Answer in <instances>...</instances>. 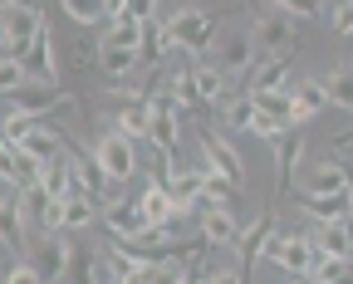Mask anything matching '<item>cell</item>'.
<instances>
[{
    "label": "cell",
    "instance_id": "1",
    "mask_svg": "<svg viewBox=\"0 0 353 284\" xmlns=\"http://www.w3.org/2000/svg\"><path fill=\"white\" fill-rule=\"evenodd\" d=\"M162 30H167V39H172V50H176V54H187V59H206V54H211V44H216L221 20H216V15H206V10H196V6H187V10L167 15V20H162Z\"/></svg>",
    "mask_w": 353,
    "mask_h": 284
},
{
    "label": "cell",
    "instance_id": "2",
    "mask_svg": "<svg viewBox=\"0 0 353 284\" xmlns=\"http://www.w3.org/2000/svg\"><path fill=\"white\" fill-rule=\"evenodd\" d=\"M245 34L255 39L260 54H290L294 44H299V20L285 15V10H275V6H265V10L250 15V30Z\"/></svg>",
    "mask_w": 353,
    "mask_h": 284
},
{
    "label": "cell",
    "instance_id": "3",
    "mask_svg": "<svg viewBox=\"0 0 353 284\" xmlns=\"http://www.w3.org/2000/svg\"><path fill=\"white\" fill-rule=\"evenodd\" d=\"M69 255H74V245L64 241V230H30V241H25V260L39 270V279H44V284L69 274Z\"/></svg>",
    "mask_w": 353,
    "mask_h": 284
},
{
    "label": "cell",
    "instance_id": "4",
    "mask_svg": "<svg viewBox=\"0 0 353 284\" xmlns=\"http://www.w3.org/2000/svg\"><path fill=\"white\" fill-rule=\"evenodd\" d=\"M265 260L280 265L290 279H299V274L314 270L319 250H314V241H309V230H275V235H270V245H265Z\"/></svg>",
    "mask_w": 353,
    "mask_h": 284
},
{
    "label": "cell",
    "instance_id": "5",
    "mask_svg": "<svg viewBox=\"0 0 353 284\" xmlns=\"http://www.w3.org/2000/svg\"><path fill=\"white\" fill-rule=\"evenodd\" d=\"M10 108L15 113H30V118H54L59 108H88L83 99H74V93H64L59 83H39V79H30L25 88H15L10 93Z\"/></svg>",
    "mask_w": 353,
    "mask_h": 284
},
{
    "label": "cell",
    "instance_id": "6",
    "mask_svg": "<svg viewBox=\"0 0 353 284\" xmlns=\"http://www.w3.org/2000/svg\"><path fill=\"white\" fill-rule=\"evenodd\" d=\"M94 157H99V167L108 172V181H118V186L138 176V142L123 137L118 128H108V132L94 137Z\"/></svg>",
    "mask_w": 353,
    "mask_h": 284
},
{
    "label": "cell",
    "instance_id": "7",
    "mask_svg": "<svg viewBox=\"0 0 353 284\" xmlns=\"http://www.w3.org/2000/svg\"><path fill=\"white\" fill-rule=\"evenodd\" d=\"M206 59H211L221 74H231V79H250L260 50H255V39H250L245 30H231V34H216V44H211Z\"/></svg>",
    "mask_w": 353,
    "mask_h": 284
},
{
    "label": "cell",
    "instance_id": "8",
    "mask_svg": "<svg viewBox=\"0 0 353 284\" xmlns=\"http://www.w3.org/2000/svg\"><path fill=\"white\" fill-rule=\"evenodd\" d=\"M44 25H50V20H44V10L34 6V0H25V6H6V10H0V30H6V54H25V44L44 30Z\"/></svg>",
    "mask_w": 353,
    "mask_h": 284
},
{
    "label": "cell",
    "instance_id": "9",
    "mask_svg": "<svg viewBox=\"0 0 353 284\" xmlns=\"http://www.w3.org/2000/svg\"><path fill=\"white\" fill-rule=\"evenodd\" d=\"M99 221H103V230L113 235L118 245L138 241V235L148 230V221H143V211H138V201H132V196H108V201L99 206Z\"/></svg>",
    "mask_w": 353,
    "mask_h": 284
},
{
    "label": "cell",
    "instance_id": "10",
    "mask_svg": "<svg viewBox=\"0 0 353 284\" xmlns=\"http://www.w3.org/2000/svg\"><path fill=\"white\" fill-rule=\"evenodd\" d=\"M162 181H167V192H172L176 221L192 216V211H201V181H206V167H201V162H196V167H172Z\"/></svg>",
    "mask_w": 353,
    "mask_h": 284
},
{
    "label": "cell",
    "instance_id": "11",
    "mask_svg": "<svg viewBox=\"0 0 353 284\" xmlns=\"http://www.w3.org/2000/svg\"><path fill=\"white\" fill-rule=\"evenodd\" d=\"M201 167H211V172H221L226 181H245V167H241V152L231 148L221 132H211V128H201Z\"/></svg>",
    "mask_w": 353,
    "mask_h": 284
},
{
    "label": "cell",
    "instance_id": "12",
    "mask_svg": "<svg viewBox=\"0 0 353 284\" xmlns=\"http://www.w3.org/2000/svg\"><path fill=\"white\" fill-rule=\"evenodd\" d=\"M280 225H275V211L265 206L250 225H241V235H236V255H241V270H250L255 260H265V245H270V235H275Z\"/></svg>",
    "mask_w": 353,
    "mask_h": 284
},
{
    "label": "cell",
    "instance_id": "13",
    "mask_svg": "<svg viewBox=\"0 0 353 284\" xmlns=\"http://www.w3.org/2000/svg\"><path fill=\"white\" fill-rule=\"evenodd\" d=\"M20 64H25V74L39 79V83H54V79H59V54H54V34H50V25H44V30L25 44Z\"/></svg>",
    "mask_w": 353,
    "mask_h": 284
},
{
    "label": "cell",
    "instance_id": "14",
    "mask_svg": "<svg viewBox=\"0 0 353 284\" xmlns=\"http://www.w3.org/2000/svg\"><path fill=\"white\" fill-rule=\"evenodd\" d=\"M132 201H138V211H143V221H148V225H176V206H172V192H167L162 172H157V176H152V181H148Z\"/></svg>",
    "mask_w": 353,
    "mask_h": 284
},
{
    "label": "cell",
    "instance_id": "15",
    "mask_svg": "<svg viewBox=\"0 0 353 284\" xmlns=\"http://www.w3.org/2000/svg\"><path fill=\"white\" fill-rule=\"evenodd\" d=\"M148 142L167 157V172L176 167V142H182V123H176V113L172 108H148Z\"/></svg>",
    "mask_w": 353,
    "mask_h": 284
},
{
    "label": "cell",
    "instance_id": "16",
    "mask_svg": "<svg viewBox=\"0 0 353 284\" xmlns=\"http://www.w3.org/2000/svg\"><path fill=\"white\" fill-rule=\"evenodd\" d=\"M348 181H353V167L329 152L314 172H309V186H304V192H309V196H339V192H348Z\"/></svg>",
    "mask_w": 353,
    "mask_h": 284
},
{
    "label": "cell",
    "instance_id": "17",
    "mask_svg": "<svg viewBox=\"0 0 353 284\" xmlns=\"http://www.w3.org/2000/svg\"><path fill=\"white\" fill-rule=\"evenodd\" d=\"M172 59V39H167V30H162V15H152V20H143V30H138V64L143 69H162Z\"/></svg>",
    "mask_w": 353,
    "mask_h": 284
},
{
    "label": "cell",
    "instance_id": "18",
    "mask_svg": "<svg viewBox=\"0 0 353 284\" xmlns=\"http://www.w3.org/2000/svg\"><path fill=\"white\" fill-rule=\"evenodd\" d=\"M304 230H309V241H314L319 255H339V260L353 255V230L343 221H309Z\"/></svg>",
    "mask_w": 353,
    "mask_h": 284
},
{
    "label": "cell",
    "instance_id": "19",
    "mask_svg": "<svg viewBox=\"0 0 353 284\" xmlns=\"http://www.w3.org/2000/svg\"><path fill=\"white\" fill-rule=\"evenodd\" d=\"M290 99H294V128L304 123H314L324 108H329V93H324V79H294L290 88Z\"/></svg>",
    "mask_w": 353,
    "mask_h": 284
},
{
    "label": "cell",
    "instance_id": "20",
    "mask_svg": "<svg viewBox=\"0 0 353 284\" xmlns=\"http://www.w3.org/2000/svg\"><path fill=\"white\" fill-rule=\"evenodd\" d=\"M30 225H25V211H20V192H10V196H0V245H6L10 255H25V235Z\"/></svg>",
    "mask_w": 353,
    "mask_h": 284
},
{
    "label": "cell",
    "instance_id": "21",
    "mask_svg": "<svg viewBox=\"0 0 353 284\" xmlns=\"http://www.w3.org/2000/svg\"><path fill=\"white\" fill-rule=\"evenodd\" d=\"M299 157H304V132L290 128V132L275 142V192H280V196H290V181H294Z\"/></svg>",
    "mask_w": 353,
    "mask_h": 284
},
{
    "label": "cell",
    "instance_id": "22",
    "mask_svg": "<svg viewBox=\"0 0 353 284\" xmlns=\"http://www.w3.org/2000/svg\"><path fill=\"white\" fill-rule=\"evenodd\" d=\"M290 64H294V50L290 54H260L255 69H250V93H265V88H285L290 79Z\"/></svg>",
    "mask_w": 353,
    "mask_h": 284
},
{
    "label": "cell",
    "instance_id": "23",
    "mask_svg": "<svg viewBox=\"0 0 353 284\" xmlns=\"http://www.w3.org/2000/svg\"><path fill=\"white\" fill-rule=\"evenodd\" d=\"M192 79H196L201 103H226V99H231V74H221L211 59H196V64H192Z\"/></svg>",
    "mask_w": 353,
    "mask_h": 284
},
{
    "label": "cell",
    "instance_id": "24",
    "mask_svg": "<svg viewBox=\"0 0 353 284\" xmlns=\"http://www.w3.org/2000/svg\"><path fill=\"white\" fill-rule=\"evenodd\" d=\"M201 235H206L211 245H236V235H241V221H236V211L201 206Z\"/></svg>",
    "mask_w": 353,
    "mask_h": 284
},
{
    "label": "cell",
    "instance_id": "25",
    "mask_svg": "<svg viewBox=\"0 0 353 284\" xmlns=\"http://www.w3.org/2000/svg\"><path fill=\"white\" fill-rule=\"evenodd\" d=\"M299 211H304L309 221H343V225H348V211H353V206H348V192H339V196H309V192H304V196H299Z\"/></svg>",
    "mask_w": 353,
    "mask_h": 284
},
{
    "label": "cell",
    "instance_id": "26",
    "mask_svg": "<svg viewBox=\"0 0 353 284\" xmlns=\"http://www.w3.org/2000/svg\"><path fill=\"white\" fill-rule=\"evenodd\" d=\"M94 64H99L108 79H128V74H138V69H143V64H138V50H123V44H99Z\"/></svg>",
    "mask_w": 353,
    "mask_h": 284
},
{
    "label": "cell",
    "instance_id": "27",
    "mask_svg": "<svg viewBox=\"0 0 353 284\" xmlns=\"http://www.w3.org/2000/svg\"><path fill=\"white\" fill-rule=\"evenodd\" d=\"M255 93L245 88V93H231V99L226 103H221V123H226V128H236V132H250V123H255Z\"/></svg>",
    "mask_w": 353,
    "mask_h": 284
},
{
    "label": "cell",
    "instance_id": "28",
    "mask_svg": "<svg viewBox=\"0 0 353 284\" xmlns=\"http://www.w3.org/2000/svg\"><path fill=\"white\" fill-rule=\"evenodd\" d=\"M236 196H241V186L226 181L221 172L206 167V181H201V206H221V211H236Z\"/></svg>",
    "mask_w": 353,
    "mask_h": 284
},
{
    "label": "cell",
    "instance_id": "29",
    "mask_svg": "<svg viewBox=\"0 0 353 284\" xmlns=\"http://www.w3.org/2000/svg\"><path fill=\"white\" fill-rule=\"evenodd\" d=\"M94 221H99V201H88L79 186H74V192L64 196V235L69 230H88Z\"/></svg>",
    "mask_w": 353,
    "mask_h": 284
},
{
    "label": "cell",
    "instance_id": "30",
    "mask_svg": "<svg viewBox=\"0 0 353 284\" xmlns=\"http://www.w3.org/2000/svg\"><path fill=\"white\" fill-rule=\"evenodd\" d=\"M324 93H329L334 108H348L353 113V64H334L324 74Z\"/></svg>",
    "mask_w": 353,
    "mask_h": 284
},
{
    "label": "cell",
    "instance_id": "31",
    "mask_svg": "<svg viewBox=\"0 0 353 284\" xmlns=\"http://www.w3.org/2000/svg\"><path fill=\"white\" fill-rule=\"evenodd\" d=\"M148 103H123L118 113H113V128L123 132V137H132V142H148Z\"/></svg>",
    "mask_w": 353,
    "mask_h": 284
},
{
    "label": "cell",
    "instance_id": "32",
    "mask_svg": "<svg viewBox=\"0 0 353 284\" xmlns=\"http://www.w3.org/2000/svg\"><path fill=\"white\" fill-rule=\"evenodd\" d=\"M39 186H44L50 196H69V192H74V167H69V157H50V162H44Z\"/></svg>",
    "mask_w": 353,
    "mask_h": 284
},
{
    "label": "cell",
    "instance_id": "33",
    "mask_svg": "<svg viewBox=\"0 0 353 284\" xmlns=\"http://www.w3.org/2000/svg\"><path fill=\"white\" fill-rule=\"evenodd\" d=\"M255 108L270 113V118H280L285 128H294V99H290V88H265V93H255Z\"/></svg>",
    "mask_w": 353,
    "mask_h": 284
},
{
    "label": "cell",
    "instance_id": "34",
    "mask_svg": "<svg viewBox=\"0 0 353 284\" xmlns=\"http://www.w3.org/2000/svg\"><path fill=\"white\" fill-rule=\"evenodd\" d=\"M138 20H103V34H99V44H123V50H138Z\"/></svg>",
    "mask_w": 353,
    "mask_h": 284
},
{
    "label": "cell",
    "instance_id": "35",
    "mask_svg": "<svg viewBox=\"0 0 353 284\" xmlns=\"http://www.w3.org/2000/svg\"><path fill=\"white\" fill-rule=\"evenodd\" d=\"M30 83V74H25V64L15 59V54H0V99H10L15 88H25Z\"/></svg>",
    "mask_w": 353,
    "mask_h": 284
},
{
    "label": "cell",
    "instance_id": "36",
    "mask_svg": "<svg viewBox=\"0 0 353 284\" xmlns=\"http://www.w3.org/2000/svg\"><path fill=\"white\" fill-rule=\"evenodd\" d=\"M39 118H30V113H6V118H0V142H10V148H20V142H25V132L34 128Z\"/></svg>",
    "mask_w": 353,
    "mask_h": 284
},
{
    "label": "cell",
    "instance_id": "37",
    "mask_svg": "<svg viewBox=\"0 0 353 284\" xmlns=\"http://www.w3.org/2000/svg\"><path fill=\"white\" fill-rule=\"evenodd\" d=\"M348 270H353L348 260H339V255H319V260H314V270H309V279H314V284H339Z\"/></svg>",
    "mask_w": 353,
    "mask_h": 284
},
{
    "label": "cell",
    "instance_id": "38",
    "mask_svg": "<svg viewBox=\"0 0 353 284\" xmlns=\"http://www.w3.org/2000/svg\"><path fill=\"white\" fill-rule=\"evenodd\" d=\"M59 6L79 25H103V0H59Z\"/></svg>",
    "mask_w": 353,
    "mask_h": 284
},
{
    "label": "cell",
    "instance_id": "39",
    "mask_svg": "<svg viewBox=\"0 0 353 284\" xmlns=\"http://www.w3.org/2000/svg\"><path fill=\"white\" fill-rule=\"evenodd\" d=\"M39 172H44V162L30 157V152L20 148V157H15V192H30V186H39Z\"/></svg>",
    "mask_w": 353,
    "mask_h": 284
},
{
    "label": "cell",
    "instance_id": "40",
    "mask_svg": "<svg viewBox=\"0 0 353 284\" xmlns=\"http://www.w3.org/2000/svg\"><path fill=\"white\" fill-rule=\"evenodd\" d=\"M265 6H275V10H285V15H294V20H319V15H324L319 0H265Z\"/></svg>",
    "mask_w": 353,
    "mask_h": 284
},
{
    "label": "cell",
    "instance_id": "41",
    "mask_svg": "<svg viewBox=\"0 0 353 284\" xmlns=\"http://www.w3.org/2000/svg\"><path fill=\"white\" fill-rule=\"evenodd\" d=\"M250 132H255V137H265V142H270V148H275V142H280V137H285L290 128H285L280 118H270V113H255V123H250Z\"/></svg>",
    "mask_w": 353,
    "mask_h": 284
},
{
    "label": "cell",
    "instance_id": "42",
    "mask_svg": "<svg viewBox=\"0 0 353 284\" xmlns=\"http://www.w3.org/2000/svg\"><path fill=\"white\" fill-rule=\"evenodd\" d=\"M0 284H44V279H39V270H34L30 260H15V265L6 270V279H0Z\"/></svg>",
    "mask_w": 353,
    "mask_h": 284
},
{
    "label": "cell",
    "instance_id": "43",
    "mask_svg": "<svg viewBox=\"0 0 353 284\" xmlns=\"http://www.w3.org/2000/svg\"><path fill=\"white\" fill-rule=\"evenodd\" d=\"M329 25H334V34H339V39H348V34H353V0H339Z\"/></svg>",
    "mask_w": 353,
    "mask_h": 284
},
{
    "label": "cell",
    "instance_id": "44",
    "mask_svg": "<svg viewBox=\"0 0 353 284\" xmlns=\"http://www.w3.org/2000/svg\"><path fill=\"white\" fill-rule=\"evenodd\" d=\"M15 157H20V148L0 142V181H10V186H15Z\"/></svg>",
    "mask_w": 353,
    "mask_h": 284
},
{
    "label": "cell",
    "instance_id": "45",
    "mask_svg": "<svg viewBox=\"0 0 353 284\" xmlns=\"http://www.w3.org/2000/svg\"><path fill=\"white\" fill-rule=\"evenodd\" d=\"M157 6H162V0H128V20H138V25H143V20L157 15Z\"/></svg>",
    "mask_w": 353,
    "mask_h": 284
},
{
    "label": "cell",
    "instance_id": "46",
    "mask_svg": "<svg viewBox=\"0 0 353 284\" xmlns=\"http://www.w3.org/2000/svg\"><path fill=\"white\" fill-rule=\"evenodd\" d=\"M201 284H245V274H241V270H211V265H206Z\"/></svg>",
    "mask_w": 353,
    "mask_h": 284
},
{
    "label": "cell",
    "instance_id": "47",
    "mask_svg": "<svg viewBox=\"0 0 353 284\" xmlns=\"http://www.w3.org/2000/svg\"><path fill=\"white\" fill-rule=\"evenodd\" d=\"M128 15V0H103V20H123Z\"/></svg>",
    "mask_w": 353,
    "mask_h": 284
},
{
    "label": "cell",
    "instance_id": "48",
    "mask_svg": "<svg viewBox=\"0 0 353 284\" xmlns=\"http://www.w3.org/2000/svg\"><path fill=\"white\" fill-rule=\"evenodd\" d=\"M201 274H206V265H187V270H182V279H176V284H201Z\"/></svg>",
    "mask_w": 353,
    "mask_h": 284
},
{
    "label": "cell",
    "instance_id": "49",
    "mask_svg": "<svg viewBox=\"0 0 353 284\" xmlns=\"http://www.w3.org/2000/svg\"><path fill=\"white\" fill-rule=\"evenodd\" d=\"M6 6H25V0H0V10H6Z\"/></svg>",
    "mask_w": 353,
    "mask_h": 284
},
{
    "label": "cell",
    "instance_id": "50",
    "mask_svg": "<svg viewBox=\"0 0 353 284\" xmlns=\"http://www.w3.org/2000/svg\"><path fill=\"white\" fill-rule=\"evenodd\" d=\"M339 284H353V270H348V274H343V279H339Z\"/></svg>",
    "mask_w": 353,
    "mask_h": 284
}]
</instances>
